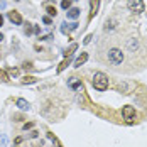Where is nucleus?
Masks as SVG:
<instances>
[{
	"mask_svg": "<svg viewBox=\"0 0 147 147\" xmlns=\"http://www.w3.org/2000/svg\"><path fill=\"white\" fill-rule=\"evenodd\" d=\"M46 10H47V14L49 15H56V7H53V5H46Z\"/></svg>",
	"mask_w": 147,
	"mask_h": 147,
	"instance_id": "nucleus-15",
	"label": "nucleus"
},
{
	"mask_svg": "<svg viewBox=\"0 0 147 147\" xmlns=\"http://www.w3.org/2000/svg\"><path fill=\"white\" fill-rule=\"evenodd\" d=\"M5 146H7V137L2 134V135H0V147H5Z\"/></svg>",
	"mask_w": 147,
	"mask_h": 147,
	"instance_id": "nucleus-19",
	"label": "nucleus"
},
{
	"mask_svg": "<svg viewBox=\"0 0 147 147\" xmlns=\"http://www.w3.org/2000/svg\"><path fill=\"white\" fill-rule=\"evenodd\" d=\"M36 147H39V146H36Z\"/></svg>",
	"mask_w": 147,
	"mask_h": 147,
	"instance_id": "nucleus-33",
	"label": "nucleus"
},
{
	"mask_svg": "<svg viewBox=\"0 0 147 147\" xmlns=\"http://www.w3.org/2000/svg\"><path fill=\"white\" fill-rule=\"evenodd\" d=\"M113 24H115V20H110V22H108V20H107V26H105V29H107V30H108V29L112 30V29H113V27H115V26H113Z\"/></svg>",
	"mask_w": 147,
	"mask_h": 147,
	"instance_id": "nucleus-20",
	"label": "nucleus"
},
{
	"mask_svg": "<svg viewBox=\"0 0 147 147\" xmlns=\"http://www.w3.org/2000/svg\"><path fill=\"white\" fill-rule=\"evenodd\" d=\"M9 73L14 74V76H17V74H19V69H17V68H10V69H9Z\"/></svg>",
	"mask_w": 147,
	"mask_h": 147,
	"instance_id": "nucleus-23",
	"label": "nucleus"
},
{
	"mask_svg": "<svg viewBox=\"0 0 147 147\" xmlns=\"http://www.w3.org/2000/svg\"><path fill=\"white\" fill-rule=\"evenodd\" d=\"M41 29H39V26H34V34H39Z\"/></svg>",
	"mask_w": 147,
	"mask_h": 147,
	"instance_id": "nucleus-27",
	"label": "nucleus"
},
{
	"mask_svg": "<svg viewBox=\"0 0 147 147\" xmlns=\"http://www.w3.org/2000/svg\"><path fill=\"white\" fill-rule=\"evenodd\" d=\"M100 7V0H90V19H93Z\"/></svg>",
	"mask_w": 147,
	"mask_h": 147,
	"instance_id": "nucleus-7",
	"label": "nucleus"
},
{
	"mask_svg": "<svg viewBox=\"0 0 147 147\" xmlns=\"http://www.w3.org/2000/svg\"><path fill=\"white\" fill-rule=\"evenodd\" d=\"M29 137H30V139H36V137H37V132H36V130H32V132L29 134Z\"/></svg>",
	"mask_w": 147,
	"mask_h": 147,
	"instance_id": "nucleus-26",
	"label": "nucleus"
},
{
	"mask_svg": "<svg viewBox=\"0 0 147 147\" xmlns=\"http://www.w3.org/2000/svg\"><path fill=\"white\" fill-rule=\"evenodd\" d=\"M93 88L98 90V91H105L108 88V76L105 73H102V71L95 73V76H93Z\"/></svg>",
	"mask_w": 147,
	"mask_h": 147,
	"instance_id": "nucleus-1",
	"label": "nucleus"
},
{
	"mask_svg": "<svg viewBox=\"0 0 147 147\" xmlns=\"http://www.w3.org/2000/svg\"><path fill=\"white\" fill-rule=\"evenodd\" d=\"M69 61H71V56H69V58H66V59H64V61H63V63L58 66V73H61V71H64V69H66V66L69 64Z\"/></svg>",
	"mask_w": 147,
	"mask_h": 147,
	"instance_id": "nucleus-12",
	"label": "nucleus"
},
{
	"mask_svg": "<svg viewBox=\"0 0 147 147\" xmlns=\"http://www.w3.org/2000/svg\"><path fill=\"white\" fill-rule=\"evenodd\" d=\"M91 37H93V36H91V34H88V36L85 37V41H83V42H85V44H90V41H91Z\"/></svg>",
	"mask_w": 147,
	"mask_h": 147,
	"instance_id": "nucleus-24",
	"label": "nucleus"
},
{
	"mask_svg": "<svg viewBox=\"0 0 147 147\" xmlns=\"http://www.w3.org/2000/svg\"><path fill=\"white\" fill-rule=\"evenodd\" d=\"M127 7H129V10L134 12V14L144 12V2H142V0H129V2H127Z\"/></svg>",
	"mask_w": 147,
	"mask_h": 147,
	"instance_id": "nucleus-3",
	"label": "nucleus"
},
{
	"mask_svg": "<svg viewBox=\"0 0 147 147\" xmlns=\"http://www.w3.org/2000/svg\"><path fill=\"white\" fill-rule=\"evenodd\" d=\"M122 115H123V118L127 120V123H134V120H135V108L134 107H123L122 108Z\"/></svg>",
	"mask_w": 147,
	"mask_h": 147,
	"instance_id": "nucleus-4",
	"label": "nucleus"
},
{
	"mask_svg": "<svg viewBox=\"0 0 147 147\" xmlns=\"http://www.w3.org/2000/svg\"><path fill=\"white\" fill-rule=\"evenodd\" d=\"M76 29H78V24H76V22H71V24L63 22V24H61V32H63V34H69L71 30H76Z\"/></svg>",
	"mask_w": 147,
	"mask_h": 147,
	"instance_id": "nucleus-5",
	"label": "nucleus"
},
{
	"mask_svg": "<svg viewBox=\"0 0 147 147\" xmlns=\"http://www.w3.org/2000/svg\"><path fill=\"white\" fill-rule=\"evenodd\" d=\"M42 22H44V24H51V19L46 15V17H42Z\"/></svg>",
	"mask_w": 147,
	"mask_h": 147,
	"instance_id": "nucleus-25",
	"label": "nucleus"
},
{
	"mask_svg": "<svg viewBox=\"0 0 147 147\" xmlns=\"http://www.w3.org/2000/svg\"><path fill=\"white\" fill-rule=\"evenodd\" d=\"M22 68H24V69H32L34 66H32V63H24V64H22Z\"/></svg>",
	"mask_w": 147,
	"mask_h": 147,
	"instance_id": "nucleus-21",
	"label": "nucleus"
},
{
	"mask_svg": "<svg viewBox=\"0 0 147 147\" xmlns=\"http://www.w3.org/2000/svg\"><path fill=\"white\" fill-rule=\"evenodd\" d=\"M2 39H3V36H2V34H0V42H2Z\"/></svg>",
	"mask_w": 147,
	"mask_h": 147,
	"instance_id": "nucleus-32",
	"label": "nucleus"
},
{
	"mask_svg": "<svg viewBox=\"0 0 147 147\" xmlns=\"http://www.w3.org/2000/svg\"><path fill=\"white\" fill-rule=\"evenodd\" d=\"M2 24H3V17L0 15V26H2Z\"/></svg>",
	"mask_w": 147,
	"mask_h": 147,
	"instance_id": "nucleus-31",
	"label": "nucleus"
},
{
	"mask_svg": "<svg viewBox=\"0 0 147 147\" xmlns=\"http://www.w3.org/2000/svg\"><path fill=\"white\" fill-rule=\"evenodd\" d=\"M30 127H32V123H26V125H24V130H27V129H30Z\"/></svg>",
	"mask_w": 147,
	"mask_h": 147,
	"instance_id": "nucleus-29",
	"label": "nucleus"
},
{
	"mask_svg": "<svg viewBox=\"0 0 147 147\" xmlns=\"http://www.w3.org/2000/svg\"><path fill=\"white\" fill-rule=\"evenodd\" d=\"M86 61H88V54H86V53H81V54L76 58V61H74V68H80V66L85 64Z\"/></svg>",
	"mask_w": 147,
	"mask_h": 147,
	"instance_id": "nucleus-9",
	"label": "nucleus"
},
{
	"mask_svg": "<svg viewBox=\"0 0 147 147\" xmlns=\"http://www.w3.org/2000/svg\"><path fill=\"white\" fill-rule=\"evenodd\" d=\"M9 19H10V22H12V24H15V26H20V24H22V15L19 14L17 10L9 12Z\"/></svg>",
	"mask_w": 147,
	"mask_h": 147,
	"instance_id": "nucleus-6",
	"label": "nucleus"
},
{
	"mask_svg": "<svg viewBox=\"0 0 147 147\" xmlns=\"http://www.w3.org/2000/svg\"><path fill=\"white\" fill-rule=\"evenodd\" d=\"M0 81H9V74L5 73L3 69H0Z\"/></svg>",
	"mask_w": 147,
	"mask_h": 147,
	"instance_id": "nucleus-17",
	"label": "nucleus"
},
{
	"mask_svg": "<svg viewBox=\"0 0 147 147\" xmlns=\"http://www.w3.org/2000/svg\"><path fill=\"white\" fill-rule=\"evenodd\" d=\"M3 7H5V3H3V2H0V9H3Z\"/></svg>",
	"mask_w": 147,
	"mask_h": 147,
	"instance_id": "nucleus-30",
	"label": "nucleus"
},
{
	"mask_svg": "<svg viewBox=\"0 0 147 147\" xmlns=\"http://www.w3.org/2000/svg\"><path fill=\"white\" fill-rule=\"evenodd\" d=\"M76 49H78V44H71V46H69V49H68V51L64 53V56H66V58H69V56L73 54V53L76 51Z\"/></svg>",
	"mask_w": 147,
	"mask_h": 147,
	"instance_id": "nucleus-14",
	"label": "nucleus"
},
{
	"mask_svg": "<svg viewBox=\"0 0 147 147\" xmlns=\"http://www.w3.org/2000/svg\"><path fill=\"white\" fill-rule=\"evenodd\" d=\"M15 105L20 108V110H29V102L27 100H24V98H17V102H15Z\"/></svg>",
	"mask_w": 147,
	"mask_h": 147,
	"instance_id": "nucleus-11",
	"label": "nucleus"
},
{
	"mask_svg": "<svg viewBox=\"0 0 147 147\" xmlns=\"http://www.w3.org/2000/svg\"><path fill=\"white\" fill-rule=\"evenodd\" d=\"M137 41H135V39H132V41H130V42H129V47H130V49H134V47H137Z\"/></svg>",
	"mask_w": 147,
	"mask_h": 147,
	"instance_id": "nucleus-22",
	"label": "nucleus"
},
{
	"mask_svg": "<svg viewBox=\"0 0 147 147\" xmlns=\"http://www.w3.org/2000/svg\"><path fill=\"white\" fill-rule=\"evenodd\" d=\"M26 34H27V36L34 34V24H27V27H26Z\"/></svg>",
	"mask_w": 147,
	"mask_h": 147,
	"instance_id": "nucleus-18",
	"label": "nucleus"
},
{
	"mask_svg": "<svg viewBox=\"0 0 147 147\" xmlns=\"http://www.w3.org/2000/svg\"><path fill=\"white\" fill-rule=\"evenodd\" d=\"M61 7H63V9H66V10H68V9H71V0H63V2H61Z\"/></svg>",
	"mask_w": 147,
	"mask_h": 147,
	"instance_id": "nucleus-16",
	"label": "nucleus"
},
{
	"mask_svg": "<svg viewBox=\"0 0 147 147\" xmlns=\"http://www.w3.org/2000/svg\"><path fill=\"white\" fill-rule=\"evenodd\" d=\"M68 86L73 88V90H81L83 88V83H81L78 78H69V80H68Z\"/></svg>",
	"mask_w": 147,
	"mask_h": 147,
	"instance_id": "nucleus-8",
	"label": "nucleus"
},
{
	"mask_svg": "<svg viewBox=\"0 0 147 147\" xmlns=\"http://www.w3.org/2000/svg\"><path fill=\"white\" fill-rule=\"evenodd\" d=\"M20 142H22V137H17V139H15V144H17V146H19V144H20Z\"/></svg>",
	"mask_w": 147,
	"mask_h": 147,
	"instance_id": "nucleus-28",
	"label": "nucleus"
},
{
	"mask_svg": "<svg viewBox=\"0 0 147 147\" xmlns=\"http://www.w3.org/2000/svg\"><path fill=\"white\" fill-rule=\"evenodd\" d=\"M36 81H37V80H36L34 76H24V78H22V83H24V85H32V83H36Z\"/></svg>",
	"mask_w": 147,
	"mask_h": 147,
	"instance_id": "nucleus-13",
	"label": "nucleus"
},
{
	"mask_svg": "<svg viewBox=\"0 0 147 147\" xmlns=\"http://www.w3.org/2000/svg\"><path fill=\"white\" fill-rule=\"evenodd\" d=\"M66 14H68V19H78V17H80V9H78V7H71V9H68V12H66Z\"/></svg>",
	"mask_w": 147,
	"mask_h": 147,
	"instance_id": "nucleus-10",
	"label": "nucleus"
},
{
	"mask_svg": "<svg viewBox=\"0 0 147 147\" xmlns=\"http://www.w3.org/2000/svg\"><path fill=\"white\" fill-rule=\"evenodd\" d=\"M108 59H110V63H113V64H122V61H123V53L117 49V47H113V49H110L108 51Z\"/></svg>",
	"mask_w": 147,
	"mask_h": 147,
	"instance_id": "nucleus-2",
	"label": "nucleus"
}]
</instances>
